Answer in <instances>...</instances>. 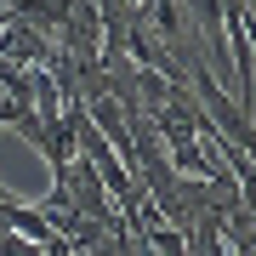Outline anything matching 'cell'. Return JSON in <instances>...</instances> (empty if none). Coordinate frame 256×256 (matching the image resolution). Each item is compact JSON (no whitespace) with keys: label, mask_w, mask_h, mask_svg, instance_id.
I'll list each match as a JSON object with an SVG mask.
<instances>
[{"label":"cell","mask_w":256,"mask_h":256,"mask_svg":"<svg viewBox=\"0 0 256 256\" xmlns=\"http://www.w3.org/2000/svg\"><path fill=\"white\" fill-rule=\"evenodd\" d=\"M0 57L18 63V68H40V63H52V34L34 28V23L6 18V23H0Z\"/></svg>","instance_id":"6da1fadb"},{"label":"cell","mask_w":256,"mask_h":256,"mask_svg":"<svg viewBox=\"0 0 256 256\" xmlns=\"http://www.w3.org/2000/svg\"><path fill=\"white\" fill-rule=\"evenodd\" d=\"M12 18L46 28V34H57V28H63V18H68V0H12Z\"/></svg>","instance_id":"7a4b0ae2"}]
</instances>
